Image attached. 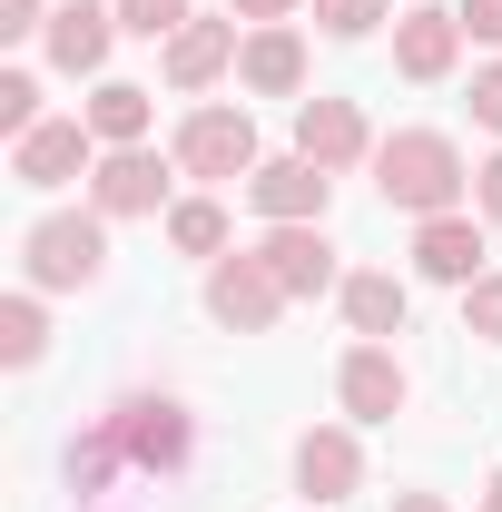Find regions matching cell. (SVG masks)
Returning <instances> with one entry per match:
<instances>
[{
	"mask_svg": "<svg viewBox=\"0 0 502 512\" xmlns=\"http://www.w3.org/2000/svg\"><path fill=\"white\" fill-rule=\"evenodd\" d=\"M375 188H384V207H404L424 227V217L473 207V168L443 128H394V138H375Z\"/></svg>",
	"mask_w": 502,
	"mask_h": 512,
	"instance_id": "obj_1",
	"label": "cell"
},
{
	"mask_svg": "<svg viewBox=\"0 0 502 512\" xmlns=\"http://www.w3.org/2000/svg\"><path fill=\"white\" fill-rule=\"evenodd\" d=\"M20 276H30L40 296L99 286V276H109V217H99V207H50V217L20 237Z\"/></svg>",
	"mask_w": 502,
	"mask_h": 512,
	"instance_id": "obj_2",
	"label": "cell"
},
{
	"mask_svg": "<svg viewBox=\"0 0 502 512\" xmlns=\"http://www.w3.org/2000/svg\"><path fill=\"white\" fill-rule=\"evenodd\" d=\"M168 158H178L188 178H207V188L256 178V119L237 109V99H197L188 119H178V138H168Z\"/></svg>",
	"mask_w": 502,
	"mask_h": 512,
	"instance_id": "obj_3",
	"label": "cell"
},
{
	"mask_svg": "<svg viewBox=\"0 0 502 512\" xmlns=\"http://www.w3.org/2000/svg\"><path fill=\"white\" fill-rule=\"evenodd\" d=\"M178 158H158V148H109L99 158V178H89V207L119 227V217H168L178 207Z\"/></svg>",
	"mask_w": 502,
	"mask_h": 512,
	"instance_id": "obj_4",
	"label": "cell"
},
{
	"mask_svg": "<svg viewBox=\"0 0 502 512\" xmlns=\"http://www.w3.org/2000/svg\"><path fill=\"white\" fill-rule=\"evenodd\" d=\"M109 424L128 444V473H178L197 453V424H188L178 394H128V404H109Z\"/></svg>",
	"mask_w": 502,
	"mask_h": 512,
	"instance_id": "obj_5",
	"label": "cell"
},
{
	"mask_svg": "<svg viewBox=\"0 0 502 512\" xmlns=\"http://www.w3.org/2000/svg\"><path fill=\"white\" fill-rule=\"evenodd\" d=\"M286 306H296V296L266 276V256H256V247H237V256H217V266H207V316L227 325V335H266Z\"/></svg>",
	"mask_w": 502,
	"mask_h": 512,
	"instance_id": "obj_6",
	"label": "cell"
},
{
	"mask_svg": "<svg viewBox=\"0 0 502 512\" xmlns=\"http://www.w3.org/2000/svg\"><path fill=\"white\" fill-rule=\"evenodd\" d=\"M99 158H109V148L89 138V119H40L30 138H10V178L40 188V197L69 188V178H99Z\"/></svg>",
	"mask_w": 502,
	"mask_h": 512,
	"instance_id": "obj_7",
	"label": "cell"
},
{
	"mask_svg": "<svg viewBox=\"0 0 502 512\" xmlns=\"http://www.w3.org/2000/svg\"><path fill=\"white\" fill-rule=\"evenodd\" d=\"M325 197H335V178L315 168L306 148H286V158H256V178H247V207L266 217V227H325Z\"/></svg>",
	"mask_w": 502,
	"mask_h": 512,
	"instance_id": "obj_8",
	"label": "cell"
},
{
	"mask_svg": "<svg viewBox=\"0 0 502 512\" xmlns=\"http://www.w3.org/2000/svg\"><path fill=\"white\" fill-rule=\"evenodd\" d=\"M404 394H414V375H404V355L394 345H345V365H335V404L355 414V424H394L404 414Z\"/></svg>",
	"mask_w": 502,
	"mask_h": 512,
	"instance_id": "obj_9",
	"label": "cell"
},
{
	"mask_svg": "<svg viewBox=\"0 0 502 512\" xmlns=\"http://www.w3.org/2000/svg\"><path fill=\"white\" fill-rule=\"evenodd\" d=\"M296 493H306L315 512L365 493V444H355V424H306V434H296Z\"/></svg>",
	"mask_w": 502,
	"mask_h": 512,
	"instance_id": "obj_10",
	"label": "cell"
},
{
	"mask_svg": "<svg viewBox=\"0 0 502 512\" xmlns=\"http://www.w3.org/2000/svg\"><path fill=\"white\" fill-rule=\"evenodd\" d=\"M296 148H306L325 178H345V168H375V128L355 99H296Z\"/></svg>",
	"mask_w": 502,
	"mask_h": 512,
	"instance_id": "obj_11",
	"label": "cell"
},
{
	"mask_svg": "<svg viewBox=\"0 0 502 512\" xmlns=\"http://www.w3.org/2000/svg\"><path fill=\"white\" fill-rule=\"evenodd\" d=\"M237 50H247V30H237V10L227 20H188L178 40H158V69H168V89H217L227 69H237Z\"/></svg>",
	"mask_w": 502,
	"mask_h": 512,
	"instance_id": "obj_12",
	"label": "cell"
},
{
	"mask_svg": "<svg viewBox=\"0 0 502 512\" xmlns=\"http://www.w3.org/2000/svg\"><path fill=\"white\" fill-rule=\"evenodd\" d=\"M109 40H119V10H99V0H60L50 30H40V50H50L60 79H99L109 69Z\"/></svg>",
	"mask_w": 502,
	"mask_h": 512,
	"instance_id": "obj_13",
	"label": "cell"
},
{
	"mask_svg": "<svg viewBox=\"0 0 502 512\" xmlns=\"http://www.w3.org/2000/svg\"><path fill=\"white\" fill-rule=\"evenodd\" d=\"M256 256H266V276H276L286 296H335V286H345V266H335V237H325V227H266Z\"/></svg>",
	"mask_w": 502,
	"mask_h": 512,
	"instance_id": "obj_14",
	"label": "cell"
},
{
	"mask_svg": "<svg viewBox=\"0 0 502 512\" xmlns=\"http://www.w3.org/2000/svg\"><path fill=\"white\" fill-rule=\"evenodd\" d=\"M237 89H256V99H296V89H306V30H296V20H256L247 50H237Z\"/></svg>",
	"mask_w": 502,
	"mask_h": 512,
	"instance_id": "obj_15",
	"label": "cell"
},
{
	"mask_svg": "<svg viewBox=\"0 0 502 512\" xmlns=\"http://www.w3.org/2000/svg\"><path fill=\"white\" fill-rule=\"evenodd\" d=\"M394 69L414 79V89H434L463 69V10H404L394 20Z\"/></svg>",
	"mask_w": 502,
	"mask_h": 512,
	"instance_id": "obj_16",
	"label": "cell"
},
{
	"mask_svg": "<svg viewBox=\"0 0 502 512\" xmlns=\"http://www.w3.org/2000/svg\"><path fill=\"white\" fill-rule=\"evenodd\" d=\"M414 276H434V286H473V276H483V217H473V207L424 217V227H414Z\"/></svg>",
	"mask_w": 502,
	"mask_h": 512,
	"instance_id": "obj_17",
	"label": "cell"
},
{
	"mask_svg": "<svg viewBox=\"0 0 502 512\" xmlns=\"http://www.w3.org/2000/svg\"><path fill=\"white\" fill-rule=\"evenodd\" d=\"M335 306H345V325H355L365 345H384V335H404V316H414V286H404L394 266H355V276L335 286Z\"/></svg>",
	"mask_w": 502,
	"mask_h": 512,
	"instance_id": "obj_18",
	"label": "cell"
},
{
	"mask_svg": "<svg viewBox=\"0 0 502 512\" xmlns=\"http://www.w3.org/2000/svg\"><path fill=\"white\" fill-rule=\"evenodd\" d=\"M79 119H89V138H99V148H148V119H158V89H138V79H99Z\"/></svg>",
	"mask_w": 502,
	"mask_h": 512,
	"instance_id": "obj_19",
	"label": "cell"
},
{
	"mask_svg": "<svg viewBox=\"0 0 502 512\" xmlns=\"http://www.w3.org/2000/svg\"><path fill=\"white\" fill-rule=\"evenodd\" d=\"M119 463H128V444H119L109 414H99L89 434H69V493H79V512H99V493L119 483Z\"/></svg>",
	"mask_w": 502,
	"mask_h": 512,
	"instance_id": "obj_20",
	"label": "cell"
},
{
	"mask_svg": "<svg viewBox=\"0 0 502 512\" xmlns=\"http://www.w3.org/2000/svg\"><path fill=\"white\" fill-rule=\"evenodd\" d=\"M40 355H50V306H40V286H20L0 306V365H40Z\"/></svg>",
	"mask_w": 502,
	"mask_h": 512,
	"instance_id": "obj_21",
	"label": "cell"
},
{
	"mask_svg": "<svg viewBox=\"0 0 502 512\" xmlns=\"http://www.w3.org/2000/svg\"><path fill=\"white\" fill-rule=\"evenodd\" d=\"M168 247L217 266V256H227V207H217V197H178V207H168Z\"/></svg>",
	"mask_w": 502,
	"mask_h": 512,
	"instance_id": "obj_22",
	"label": "cell"
},
{
	"mask_svg": "<svg viewBox=\"0 0 502 512\" xmlns=\"http://www.w3.org/2000/svg\"><path fill=\"white\" fill-rule=\"evenodd\" d=\"M109 10H119L128 40H178V30L197 20V0H109Z\"/></svg>",
	"mask_w": 502,
	"mask_h": 512,
	"instance_id": "obj_23",
	"label": "cell"
},
{
	"mask_svg": "<svg viewBox=\"0 0 502 512\" xmlns=\"http://www.w3.org/2000/svg\"><path fill=\"white\" fill-rule=\"evenodd\" d=\"M384 10H394V0H315V30H325V40H375Z\"/></svg>",
	"mask_w": 502,
	"mask_h": 512,
	"instance_id": "obj_24",
	"label": "cell"
},
{
	"mask_svg": "<svg viewBox=\"0 0 502 512\" xmlns=\"http://www.w3.org/2000/svg\"><path fill=\"white\" fill-rule=\"evenodd\" d=\"M463 335H483V345H502V266H483V276L463 286Z\"/></svg>",
	"mask_w": 502,
	"mask_h": 512,
	"instance_id": "obj_25",
	"label": "cell"
},
{
	"mask_svg": "<svg viewBox=\"0 0 502 512\" xmlns=\"http://www.w3.org/2000/svg\"><path fill=\"white\" fill-rule=\"evenodd\" d=\"M30 128H40V79L0 69V138H30Z\"/></svg>",
	"mask_w": 502,
	"mask_h": 512,
	"instance_id": "obj_26",
	"label": "cell"
},
{
	"mask_svg": "<svg viewBox=\"0 0 502 512\" xmlns=\"http://www.w3.org/2000/svg\"><path fill=\"white\" fill-rule=\"evenodd\" d=\"M473 217H483V227H502V148L473 168Z\"/></svg>",
	"mask_w": 502,
	"mask_h": 512,
	"instance_id": "obj_27",
	"label": "cell"
},
{
	"mask_svg": "<svg viewBox=\"0 0 502 512\" xmlns=\"http://www.w3.org/2000/svg\"><path fill=\"white\" fill-rule=\"evenodd\" d=\"M40 30H50L40 0H0V40H40Z\"/></svg>",
	"mask_w": 502,
	"mask_h": 512,
	"instance_id": "obj_28",
	"label": "cell"
},
{
	"mask_svg": "<svg viewBox=\"0 0 502 512\" xmlns=\"http://www.w3.org/2000/svg\"><path fill=\"white\" fill-rule=\"evenodd\" d=\"M473 119L502 138V60H493V69H473Z\"/></svg>",
	"mask_w": 502,
	"mask_h": 512,
	"instance_id": "obj_29",
	"label": "cell"
},
{
	"mask_svg": "<svg viewBox=\"0 0 502 512\" xmlns=\"http://www.w3.org/2000/svg\"><path fill=\"white\" fill-rule=\"evenodd\" d=\"M453 10H463V40H493L502 50V0H453Z\"/></svg>",
	"mask_w": 502,
	"mask_h": 512,
	"instance_id": "obj_30",
	"label": "cell"
},
{
	"mask_svg": "<svg viewBox=\"0 0 502 512\" xmlns=\"http://www.w3.org/2000/svg\"><path fill=\"white\" fill-rule=\"evenodd\" d=\"M227 10H237V20H247V30H256V20H296L306 0H227Z\"/></svg>",
	"mask_w": 502,
	"mask_h": 512,
	"instance_id": "obj_31",
	"label": "cell"
},
{
	"mask_svg": "<svg viewBox=\"0 0 502 512\" xmlns=\"http://www.w3.org/2000/svg\"><path fill=\"white\" fill-rule=\"evenodd\" d=\"M394 512H453L443 493H394Z\"/></svg>",
	"mask_w": 502,
	"mask_h": 512,
	"instance_id": "obj_32",
	"label": "cell"
},
{
	"mask_svg": "<svg viewBox=\"0 0 502 512\" xmlns=\"http://www.w3.org/2000/svg\"><path fill=\"white\" fill-rule=\"evenodd\" d=\"M483 512H502V463H493V483H483Z\"/></svg>",
	"mask_w": 502,
	"mask_h": 512,
	"instance_id": "obj_33",
	"label": "cell"
}]
</instances>
